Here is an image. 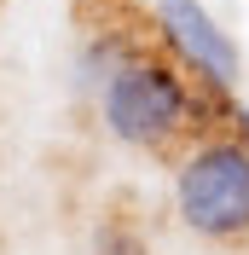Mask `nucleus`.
Returning <instances> with one entry per match:
<instances>
[{
  "mask_svg": "<svg viewBox=\"0 0 249 255\" xmlns=\"http://www.w3.org/2000/svg\"><path fill=\"white\" fill-rule=\"evenodd\" d=\"M215 99L226 93H209L191 76H180L174 58L127 47L99 81V122H105L110 139L133 145V151H162L180 133H191Z\"/></svg>",
  "mask_w": 249,
  "mask_h": 255,
  "instance_id": "f257e3e1",
  "label": "nucleus"
},
{
  "mask_svg": "<svg viewBox=\"0 0 249 255\" xmlns=\"http://www.w3.org/2000/svg\"><path fill=\"white\" fill-rule=\"evenodd\" d=\"M180 226L209 244L249 238V145L238 133H203L174 168Z\"/></svg>",
  "mask_w": 249,
  "mask_h": 255,
  "instance_id": "f03ea898",
  "label": "nucleus"
},
{
  "mask_svg": "<svg viewBox=\"0 0 249 255\" xmlns=\"http://www.w3.org/2000/svg\"><path fill=\"white\" fill-rule=\"evenodd\" d=\"M156 41L180 70H191L197 87L209 93H232L238 81V47L220 29V17L203 0H156Z\"/></svg>",
  "mask_w": 249,
  "mask_h": 255,
  "instance_id": "7ed1b4c3",
  "label": "nucleus"
},
{
  "mask_svg": "<svg viewBox=\"0 0 249 255\" xmlns=\"http://www.w3.org/2000/svg\"><path fill=\"white\" fill-rule=\"evenodd\" d=\"M238 139L249 145V105H244V111H238Z\"/></svg>",
  "mask_w": 249,
  "mask_h": 255,
  "instance_id": "20e7f679",
  "label": "nucleus"
}]
</instances>
